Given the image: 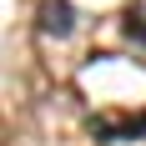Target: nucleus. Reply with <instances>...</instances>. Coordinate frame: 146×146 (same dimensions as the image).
<instances>
[{
	"label": "nucleus",
	"instance_id": "f257e3e1",
	"mask_svg": "<svg viewBox=\"0 0 146 146\" xmlns=\"http://www.w3.org/2000/svg\"><path fill=\"white\" fill-rule=\"evenodd\" d=\"M91 136L96 141H136V136H146V111L141 116H101V121H91Z\"/></svg>",
	"mask_w": 146,
	"mask_h": 146
},
{
	"label": "nucleus",
	"instance_id": "f03ea898",
	"mask_svg": "<svg viewBox=\"0 0 146 146\" xmlns=\"http://www.w3.org/2000/svg\"><path fill=\"white\" fill-rule=\"evenodd\" d=\"M40 30L45 35H71L76 30V10H71V0H40Z\"/></svg>",
	"mask_w": 146,
	"mask_h": 146
},
{
	"label": "nucleus",
	"instance_id": "7ed1b4c3",
	"mask_svg": "<svg viewBox=\"0 0 146 146\" xmlns=\"http://www.w3.org/2000/svg\"><path fill=\"white\" fill-rule=\"evenodd\" d=\"M126 35H131L136 45H146V20L141 15H126Z\"/></svg>",
	"mask_w": 146,
	"mask_h": 146
}]
</instances>
